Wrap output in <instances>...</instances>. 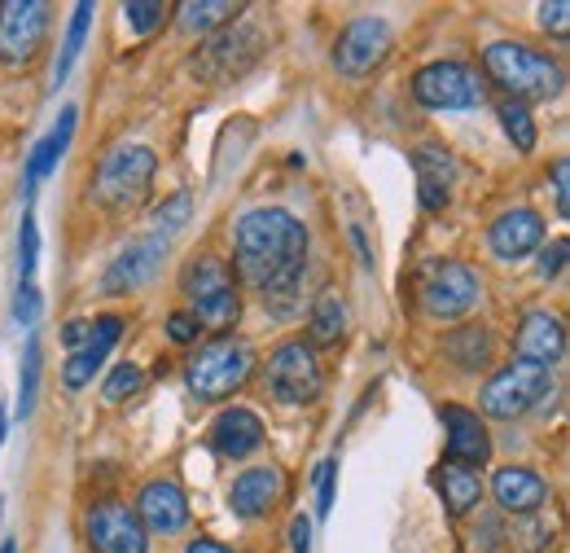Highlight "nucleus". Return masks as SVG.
<instances>
[{
	"label": "nucleus",
	"instance_id": "nucleus-1",
	"mask_svg": "<svg viewBox=\"0 0 570 553\" xmlns=\"http://www.w3.org/2000/svg\"><path fill=\"white\" fill-rule=\"evenodd\" d=\"M233 260L242 281L264 290V299H282L298 290V276L307 269V229L298 215L282 207L246 211L237 220Z\"/></svg>",
	"mask_w": 570,
	"mask_h": 553
},
{
	"label": "nucleus",
	"instance_id": "nucleus-2",
	"mask_svg": "<svg viewBox=\"0 0 570 553\" xmlns=\"http://www.w3.org/2000/svg\"><path fill=\"white\" fill-rule=\"evenodd\" d=\"M483 70H488L492 84L504 88L509 101H522V106H527V101H553V97H562V88H567V75H562V67H558L549 54L527 49V45H513V40L488 45Z\"/></svg>",
	"mask_w": 570,
	"mask_h": 553
},
{
	"label": "nucleus",
	"instance_id": "nucleus-3",
	"mask_svg": "<svg viewBox=\"0 0 570 553\" xmlns=\"http://www.w3.org/2000/svg\"><path fill=\"white\" fill-rule=\"evenodd\" d=\"M264 49H268V31L259 22H228L194 54L189 70L203 84H233L264 58Z\"/></svg>",
	"mask_w": 570,
	"mask_h": 553
},
{
	"label": "nucleus",
	"instance_id": "nucleus-4",
	"mask_svg": "<svg viewBox=\"0 0 570 553\" xmlns=\"http://www.w3.org/2000/svg\"><path fill=\"white\" fill-rule=\"evenodd\" d=\"M549 391H553V373H549L544 365L513 360L509 369H500L497 378L483 387L479 409L488 417H500V421H513V417L531 414Z\"/></svg>",
	"mask_w": 570,
	"mask_h": 553
},
{
	"label": "nucleus",
	"instance_id": "nucleus-5",
	"mask_svg": "<svg viewBox=\"0 0 570 553\" xmlns=\"http://www.w3.org/2000/svg\"><path fill=\"white\" fill-rule=\"evenodd\" d=\"M158 172V158L154 149L145 145H119L92 176V194L97 203L106 207H137L145 194H149V181Z\"/></svg>",
	"mask_w": 570,
	"mask_h": 553
},
{
	"label": "nucleus",
	"instance_id": "nucleus-6",
	"mask_svg": "<svg viewBox=\"0 0 570 553\" xmlns=\"http://www.w3.org/2000/svg\"><path fill=\"white\" fill-rule=\"evenodd\" d=\"M255 373V351L242 343H212L189 365V391L198 400H228Z\"/></svg>",
	"mask_w": 570,
	"mask_h": 553
},
{
	"label": "nucleus",
	"instance_id": "nucleus-7",
	"mask_svg": "<svg viewBox=\"0 0 570 553\" xmlns=\"http://www.w3.org/2000/svg\"><path fill=\"white\" fill-rule=\"evenodd\" d=\"M268 396L277 405H312L321 396V360L307 343H285L273 351L268 369H264Z\"/></svg>",
	"mask_w": 570,
	"mask_h": 553
},
{
	"label": "nucleus",
	"instance_id": "nucleus-8",
	"mask_svg": "<svg viewBox=\"0 0 570 553\" xmlns=\"http://www.w3.org/2000/svg\"><path fill=\"white\" fill-rule=\"evenodd\" d=\"M413 97L426 110H474L483 101V79L461 62H430L413 79Z\"/></svg>",
	"mask_w": 570,
	"mask_h": 553
},
{
	"label": "nucleus",
	"instance_id": "nucleus-9",
	"mask_svg": "<svg viewBox=\"0 0 570 553\" xmlns=\"http://www.w3.org/2000/svg\"><path fill=\"white\" fill-rule=\"evenodd\" d=\"M49 36V4L40 0H4L0 4V62L27 67Z\"/></svg>",
	"mask_w": 570,
	"mask_h": 553
},
{
	"label": "nucleus",
	"instance_id": "nucleus-10",
	"mask_svg": "<svg viewBox=\"0 0 570 553\" xmlns=\"http://www.w3.org/2000/svg\"><path fill=\"white\" fill-rule=\"evenodd\" d=\"M386 54H391V27L382 18H356L334 40V67L347 79H360L373 67H382Z\"/></svg>",
	"mask_w": 570,
	"mask_h": 553
},
{
	"label": "nucleus",
	"instance_id": "nucleus-11",
	"mask_svg": "<svg viewBox=\"0 0 570 553\" xmlns=\"http://www.w3.org/2000/svg\"><path fill=\"white\" fill-rule=\"evenodd\" d=\"M88 545L97 553H145L149 532L124 501H101L88 510Z\"/></svg>",
	"mask_w": 570,
	"mask_h": 553
},
{
	"label": "nucleus",
	"instance_id": "nucleus-12",
	"mask_svg": "<svg viewBox=\"0 0 570 553\" xmlns=\"http://www.w3.org/2000/svg\"><path fill=\"white\" fill-rule=\"evenodd\" d=\"M422 303L439 321H461L479 303V276L465 264H439L422 285Z\"/></svg>",
	"mask_w": 570,
	"mask_h": 553
},
{
	"label": "nucleus",
	"instance_id": "nucleus-13",
	"mask_svg": "<svg viewBox=\"0 0 570 553\" xmlns=\"http://www.w3.org/2000/svg\"><path fill=\"white\" fill-rule=\"evenodd\" d=\"M163 260H167V237L149 233V237H141V242H132V246L106 269L101 290H106V294H128V290H137V285H145L149 276L158 273Z\"/></svg>",
	"mask_w": 570,
	"mask_h": 553
},
{
	"label": "nucleus",
	"instance_id": "nucleus-14",
	"mask_svg": "<svg viewBox=\"0 0 570 553\" xmlns=\"http://www.w3.org/2000/svg\"><path fill=\"white\" fill-rule=\"evenodd\" d=\"M443 426H448V462L479 470V466L492 457V435H488V421L474 414V409L448 405V409H443Z\"/></svg>",
	"mask_w": 570,
	"mask_h": 553
},
{
	"label": "nucleus",
	"instance_id": "nucleus-15",
	"mask_svg": "<svg viewBox=\"0 0 570 553\" xmlns=\"http://www.w3.org/2000/svg\"><path fill=\"white\" fill-rule=\"evenodd\" d=\"M137 518H141L145 532L176 536L189 527V501L171 479H154V484H145L141 501H137Z\"/></svg>",
	"mask_w": 570,
	"mask_h": 553
},
{
	"label": "nucleus",
	"instance_id": "nucleus-16",
	"mask_svg": "<svg viewBox=\"0 0 570 553\" xmlns=\"http://www.w3.org/2000/svg\"><path fill=\"white\" fill-rule=\"evenodd\" d=\"M518 356L522 360H531V365H553V360H562L567 356V326L553 317V312H531V317H522V326H518Z\"/></svg>",
	"mask_w": 570,
	"mask_h": 553
},
{
	"label": "nucleus",
	"instance_id": "nucleus-17",
	"mask_svg": "<svg viewBox=\"0 0 570 553\" xmlns=\"http://www.w3.org/2000/svg\"><path fill=\"white\" fill-rule=\"evenodd\" d=\"M488 242H492V251H497L500 260H522V255H531L544 242V220L527 207L504 211L497 224L488 229Z\"/></svg>",
	"mask_w": 570,
	"mask_h": 553
},
{
	"label": "nucleus",
	"instance_id": "nucleus-18",
	"mask_svg": "<svg viewBox=\"0 0 570 553\" xmlns=\"http://www.w3.org/2000/svg\"><path fill=\"white\" fill-rule=\"evenodd\" d=\"M212 444L219 457L242 462V457H250L264 444V421L250 414V409H224L212 426Z\"/></svg>",
	"mask_w": 570,
	"mask_h": 553
},
{
	"label": "nucleus",
	"instance_id": "nucleus-19",
	"mask_svg": "<svg viewBox=\"0 0 570 553\" xmlns=\"http://www.w3.org/2000/svg\"><path fill=\"white\" fill-rule=\"evenodd\" d=\"M452 181H456V167H452V154L439 149V145H422L417 149V198L426 211H443L452 203Z\"/></svg>",
	"mask_w": 570,
	"mask_h": 553
},
{
	"label": "nucleus",
	"instance_id": "nucleus-20",
	"mask_svg": "<svg viewBox=\"0 0 570 553\" xmlns=\"http://www.w3.org/2000/svg\"><path fill=\"white\" fill-rule=\"evenodd\" d=\"M277 501H282V470H273V466L246 470V475L233 484V492H228V505H233V514H242V518H259V514H268Z\"/></svg>",
	"mask_w": 570,
	"mask_h": 553
},
{
	"label": "nucleus",
	"instance_id": "nucleus-21",
	"mask_svg": "<svg viewBox=\"0 0 570 553\" xmlns=\"http://www.w3.org/2000/svg\"><path fill=\"white\" fill-rule=\"evenodd\" d=\"M119 334H124V321H119V317H101V321L92 326V339L79 347L71 360H67V369H62V378H67V387H71V391L88 387V378L101 369L106 351L119 343Z\"/></svg>",
	"mask_w": 570,
	"mask_h": 553
},
{
	"label": "nucleus",
	"instance_id": "nucleus-22",
	"mask_svg": "<svg viewBox=\"0 0 570 553\" xmlns=\"http://www.w3.org/2000/svg\"><path fill=\"white\" fill-rule=\"evenodd\" d=\"M492 492H497V505L504 514H531L549 501V487L535 470H522V466H504L497 479H492Z\"/></svg>",
	"mask_w": 570,
	"mask_h": 553
},
{
	"label": "nucleus",
	"instance_id": "nucleus-23",
	"mask_svg": "<svg viewBox=\"0 0 570 553\" xmlns=\"http://www.w3.org/2000/svg\"><path fill=\"white\" fill-rule=\"evenodd\" d=\"M439 492H443V505L452 510V514H470L479 501H483V479H479V470H470V466H456V462H443L439 466Z\"/></svg>",
	"mask_w": 570,
	"mask_h": 553
},
{
	"label": "nucleus",
	"instance_id": "nucleus-24",
	"mask_svg": "<svg viewBox=\"0 0 570 553\" xmlns=\"http://www.w3.org/2000/svg\"><path fill=\"white\" fill-rule=\"evenodd\" d=\"M71 133H75V106H67V110H62V119H58V128L40 140V145L31 149V158H27V194H31V190L53 172V163H58V158H62V149L71 145Z\"/></svg>",
	"mask_w": 570,
	"mask_h": 553
},
{
	"label": "nucleus",
	"instance_id": "nucleus-25",
	"mask_svg": "<svg viewBox=\"0 0 570 553\" xmlns=\"http://www.w3.org/2000/svg\"><path fill=\"white\" fill-rule=\"evenodd\" d=\"M176 18H180V27L185 31H203V36H215L219 27H228L233 18H242V4H228V0H189V4H180L176 9Z\"/></svg>",
	"mask_w": 570,
	"mask_h": 553
},
{
	"label": "nucleus",
	"instance_id": "nucleus-26",
	"mask_svg": "<svg viewBox=\"0 0 570 553\" xmlns=\"http://www.w3.org/2000/svg\"><path fill=\"white\" fill-rule=\"evenodd\" d=\"M237 317H242V299H237L233 285L215 290V294H207V299H194V326H203V330L224 334V330L237 326Z\"/></svg>",
	"mask_w": 570,
	"mask_h": 553
},
{
	"label": "nucleus",
	"instance_id": "nucleus-27",
	"mask_svg": "<svg viewBox=\"0 0 570 553\" xmlns=\"http://www.w3.org/2000/svg\"><path fill=\"white\" fill-rule=\"evenodd\" d=\"M343 334H347V303H343L338 290H325L312 308V343L334 347Z\"/></svg>",
	"mask_w": 570,
	"mask_h": 553
},
{
	"label": "nucleus",
	"instance_id": "nucleus-28",
	"mask_svg": "<svg viewBox=\"0 0 570 553\" xmlns=\"http://www.w3.org/2000/svg\"><path fill=\"white\" fill-rule=\"evenodd\" d=\"M448 356L461 365V369H483L488 360H492V330H483V326H465V330H456L452 339H448Z\"/></svg>",
	"mask_w": 570,
	"mask_h": 553
},
{
	"label": "nucleus",
	"instance_id": "nucleus-29",
	"mask_svg": "<svg viewBox=\"0 0 570 553\" xmlns=\"http://www.w3.org/2000/svg\"><path fill=\"white\" fill-rule=\"evenodd\" d=\"M180 285H185L189 299H207L215 290L233 285V276H228V269H224L219 260H194V264L185 269V276H180Z\"/></svg>",
	"mask_w": 570,
	"mask_h": 553
},
{
	"label": "nucleus",
	"instance_id": "nucleus-30",
	"mask_svg": "<svg viewBox=\"0 0 570 553\" xmlns=\"http://www.w3.org/2000/svg\"><path fill=\"white\" fill-rule=\"evenodd\" d=\"M92 4L88 0H79L75 4V18H71V31H67V45H62V62H58V75H53V84H62L67 75H71L75 58H79V49H83V36H88V22H92Z\"/></svg>",
	"mask_w": 570,
	"mask_h": 553
},
{
	"label": "nucleus",
	"instance_id": "nucleus-31",
	"mask_svg": "<svg viewBox=\"0 0 570 553\" xmlns=\"http://www.w3.org/2000/svg\"><path fill=\"white\" fill-rule=\"evenodd\" d=\"M500 124H504V133H509V140L527 154V149H535V124H531V110L522 106V101H500Z\"/></svg>",
	"mask_w": 570,
	"mask_h": 553
},
{
	"label": "nucleus",
	"instance_id": "nucleus-32",
	"mask_svg": "<svg viewBox=\"0 0 570 553\" xmlns=\"http://www.w3.org/2000/svg\"><path fill=\"white\" fill-rule=\"evenodd\" d=\"M36 387H40V343L27 339V351H22V378H18V417H31V409H36Z\"/></svg>",
	"mask_w": 570,
	"mask_h": 553
},
{
	"label": "nucleus",
	"instance_id": "nucleus-33",
	"mask_svg": "<svg viewBox=\"0 0 570 553\" xmlns=\"http://www.w3.org/2000/svg\"><path fill=\"white\" fill-rule=\"evenodd\" d=\"M36 255H40V233H36V215H22V237H18V285H31L36 273Z\"/></svg>",
	"mask_w": 570,
	"mask_h": 553
},
{
	"label": "nucleus",
	"instance_id": "nucleus-34",
	"mask_svg": "<svg viewBox=\"0 0 570 553\" xmlns=\"http://www.w3.org/2000/svg\"><path fill=\"white\" fill-rule=\"evenodd\" d=\"M141 382H145V373L137 369V365H132V360H128V365H119V369L106 378V391H101V396H106L110 405H119V400L137 396V391H141Z\"/></svg>",
	"mask_w": 570,
	"mask_h": 553
},
{
	"label": "nucleus",
	"instance_id": "nucleus-35",
	"mask_svg": "<svg viewBox=\"0 0 570 553\" xmlns=\"http://www.w3.org/2000/svg\"><path fill=\"white\" fill-rule=\"evenodd\" d=\"M189 211H194V203H189V194H171L163 207L154 211V224H158V237H167V233H176L185 220H189Z\"/></svg>",
	"mask_w": 570,
	"mask_h": 553
},
{
	"label": "nucleus",
	"instance_id": "nucleus-36",
	"mask_svg": "<svg viewBox=\"0 0 570 553\" xmlns=\"http://www.w3.org/2000/svg\"><path fill=\"white\" fill-rule=\"evenodd\" d=\"M124 18L132 22V31H141L149 36L163 18H167V4H154V0H132V4H124Z\"/></svg>",
	"mask_w": 570,
	"mask_h": 553
},
{
	"label": "nucleus",
	"instance_id": "nucleus-37",
	"mask_svg": "<svg viewBox=\"0 0 570 553\" xmlns=\"http://www.w3.org/2000/svg\"><path fill=\"white\" fill-rule=\"evenodd\" d=\"M334 484H338V462L325 457V462L316 466V514H321V518L334 510Z\"/></svg>",
	"mask_w": 570,
	"mask_h": 553
},
{
	"label": "nucleus",
	"instance_id": "nucleus-38",
	"mask_svg": "<svg viewBox=\"0 0 570 553\" xmlns=\"http://www.w3.org/2000/svg\"><path fill=\"white\" fill-rule=\"evenodd\" d=\"M36 317H40V290L36 285H18V294H13V321L18 326H36Z\"/></svg>",
	"mask_w": 570,
	"mask_h": 553
},
{
	"label": "nucleus",
	"instance_id": "nucleus-39",
	"mask_svg": "<svg viewBox=\"0 0 570 553\" xmlns=\"http://www.w3.org/2000/svg\"><path fill=\"white\" fill-rule=\"evenodd\" d=\"M567 255H570V242L567 237H558L544 255H540V276L544 281H553V276H562V269H567Z\"/></svg>",
	"mask_w": 570,
	"mask_h": 553
},
{
	"label": "nucleus",
	"instance_id": "nucleus-40",
	"mask_svg": "<svg viewBox=\"0 0 570 553\" xmlns=\"http://www.w3.org/2000/svg\"><path fill=\"white\" fill-rule=\"evenodd\" d=\"M540 18H544V31H553V36H567L570 4H567V0H553V4H544V9H540Z\"/></svg>",
	"mask_w": 570,
	"mask_h": 553
},
{
	"label": "nucleus",
	"instance_id": "nucleus-41",
	"mask_svg": "<svg viewBox=\"0 0 570 553\" xmlns=\"http://www.w3.org/2000/svg\"><path fill=\"white\" fill-rule=\"evenodd\" d=\"M553 194H558V211L567 215L570 211V163L567 158L553 163Z\"/></svg>",
	"mask_w": 570,
	"mask_h": 553
},
{
	"label": "nucleus",
	"instance_id": "nucleus-42",
	"mask_svg": "<svg viewBox=\"0 0 570 553\" xmlns=\"http://www.w3.org/2000/svg\"><path fill=\"white\" fill-rule=\"evenodd\" d=\"M289 550L312 553V518H307V514H298V518L289 523Z\"/></svg>",
	"mask_w": 570,
	"mask_h": 553
},
{
	"label": "nucleus",
	"instance_id": "nucleus-43",
	"mask_svg": "<svg viewBox=\"0 0 570 553\" xmlns=\"http://www.w3.org/2000/svg\"><path fill=\"white\" fill-rule=\"evenodd\" d=\"M167 334H171V343H194V339H198V326H194V317L176 312V317L167 321Z\"/></svg>",
	"mask_w": 570,
	"mask_h": 553
},
{
	"label": "nucleus",
	"instance_id": "nucleus-44",
	"mask_svg": "<svg viewBox=\"0 0 570 553\" xmlns=\"http://www.w3.org/2000/svg\"><path fill=\"white\" fill-rule=\"evenodd\" d=\"M88 339H92V321H71V326L62 330V343L71 347V351H79Z\"/></svg>",
	"mask_w": 570,
	"mask_h": 553
},
{
	"label": "nucleus",
	"instance_id": "nucleus-45",
	"mask_svg": "<svg viewBox=\"0 0 570 553\" xmlns=\"http://www.w3.org/2000/svg\"><path fill=\"white\" fill-rule=\"evenodd\" d=\"M185 553H233V550H224L219 541H189V550Z\"/></svg>",
	"mask_w": 570,
	"mask_h": 553
},
{
	"label": "nucleus",
	"instance_id": "nucleus-46",
	"mask_svg": "<svg viewBox=\"0 0 570 553\" xmlns=\"http://www.w3.org/2000/svg\"><path fill=\"white\" fill-rule=\"evenodd\" d=\"M0 444H4V409H0Z\"/></svg>",
	"mask_w": 570,
	"mask_h": 553
},
{
	"label": "nucleus",
	"instance_id": "nucleus-47",
	"mask_svg": "<svg viewBox=\"0 0 570 553\" xmlns=\"http://www.w3.org/2000/svg\"><path fill=\"white\" fill-rule=\"evenodd\" d=\"M0 553H18V545H13V541H9V545H4V550H0Z\"/></svg>",
	"mask_w": 570,
	"mask_h": 553
}]
</instances>
